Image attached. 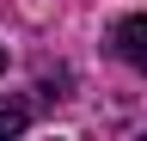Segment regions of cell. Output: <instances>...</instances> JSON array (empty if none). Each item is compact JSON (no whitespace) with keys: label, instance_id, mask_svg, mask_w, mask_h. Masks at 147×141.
I'll list each match as a JSON object with an SVG mask.
<instances>
[{"label":"cell","instance_id":"obj_3","mask_svg":"<svg viewBox=\"0 0 147 141\" xmlns=\"http://www.w3.org/2000/svg\"><path fill=\"white\" fill-rule=\"evenodd\" d=\"M0 74H6V49H0Z\"/></svg>","mask_w":147,"mask_h":141},{"label":"cell","instance_id":"obj_1","mask_svg":"<svg viewBox=\"0 0 147 141\" xmlns=\"http://www.w3.org/2000/svg\"><path fill=\"white\" fill-rule=\"evenodd\" d=\"M110 49H117V61H129L135 74H147V12H123L110 25Z\"/></svg>","mask_w":147,"mask_h":141},{"label":"cell","instance_id":"obj_2","mask_svg":"<svg viewBox=\"0 0 147 141\" xmlns=\"http://www.w3.org/2000/svg\"><path fill=\"white\" fill-rule=\"evenodd\" d=\"M25 129H31V104L25 98H0V141H12Z\"/></svg>","mask_w":147,"mask_h":141}]
</instances>
